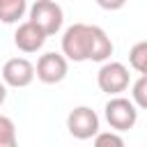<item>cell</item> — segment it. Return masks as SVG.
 <instances>
[{
    "mask_svg": "<svg viewBox=\"0 0 147 147\" xmlns=\"http://www.w3.org/2000/svg\"><path fill=\"white\" fill-rule=\"evenodd\" d=\"M92 51V25L74 23L62 34V55L71 62H87Z\"/></svg>",
    "mask_w": 147,
    "mask_h": 147,
    "instance_id": "obj_1",
    "label": "cell"
},
{
    "mask_svg": "<svg viewBox=\"0 0 147 147\" xmlns=\"http://www.w3.org/2000/svg\"><path fill=\"white\" fill-rule=\"evenodd\" d=\"M103 115H106V122L110 124V129H115V131H129L138 122V106L131 99L115 94L106 103Z\"/></svg>",
    "mask_w": 147,
    "mask_h": 147,
    "instance_id": "obj_2",
    "label": "cell"
},
{
    "mask_svg": "<svg viewBox=\"0 0 147 147\" xmlns=\"http://www.w3.org/2000/svg\"><path fill=\"white\" fill-rule=\"evenodd\" d=\"M30 21L34 25H39L46 32V37H51V34L60 32V28L64 23V11L55 0H37L30 7Z\"/></svg>",
    "mask_w": 147,
    "mask_h": 147,
    "instance_id": "obj_3",
    "label": "cell"
},
{
    "mask_svg": "<svg viewBox=\"0 0 147 147\" xmlns=\"http://www.w3.org/2000/svg\"><path fill=\"white\" fill-rule=\"evenodd\" d=\"M67 129L76 140H90L99 131V115L90 106H76L67 115Z\"/></svg>",
    "mask_w": 147,
    "mask_h": 147,
    "instance_id": "obj_4",
    "label": "cell"
},
{
    "mask_svg": "<svg viewBox=\"0 0 147 147\" xmlns=\"http://www.w3.org/2000/svg\"><path fill=\"white\" fill-rule=\"evenodd\" d=\"M96 85L101 92L115 96L122 94L129 87V69L122 62H103L99 74H96Z\"/></svg>",
    "mask_w": 147,
    "mask_h": 147,
    "instance_id": "obj_5",
    "label": "cell"
},
{
    "mask_svg": "<svg viewBox=\"0 0 147 147\" xmlns=\"http://www.w3.org/2000/svg\"><path fill=\"white\" fill-rule=\"evenodd\" d=\"M67 71H69V60L62 53H44L34 67V76L46 85L62 83L67 78Z\"/></svg>",
    "mask_w": 147,
    "mask_h": 147,
    "instance_id": "obj_6",
    "label": "cell"
},
{
    "mask_svg": "<svg viewBox=\"0 0 147 147\" xmlns=\"http://www.w3.org/2000/svg\"><path fill=\"white\" fill-rule=\"evenodd\" d=\"M2 80L7 87H28L34 80V64L28 57H11L2 67Z\"/></svg>",
    "mask_w": 147,
    "mask_h": 147,
    "instance_id": "obj_7",
    "label": "cell"
},
{
    "mask_svg": "<svg viewBox=\"0 0 147 147\" xmlns=\"http://www.w3.org/2000/svg\"><path fill=\"white\" fill-rule=\"evenodd\" d=\"M46 41V32L34 25L32 21H25V23H18L16 32H14V44L18 51L23 53H37Z\"/></svg>",
    "mask_w": 147,
    "mask_h": 147,
    "instance_id": "obj_8",
    "label": "cell"
},
{
    "mask_svg": "<svg viewBox=\"0 0 147 147\" xmlns=\"http://www.w3.org/2000/svg\"><path fill=\"white\" fill-rule=\"evenodd\" d=\"M113 55V41L108 37V32L99 25H92V51H90V60L92 62H106Z\"/></svg>",
    "mask_w": 147,
    "mask_h": 147,
    "instance_id": "obj_9",
    "label": "cell"
},
{
    "mask_svg": "<svg viewBox=\"0 0 147 147\" xmlns=\"http://www.w3.org/2000/svg\"><path fill=\"white\" fill-rule=\"evenodd\" d=\"M25 11H28L25 0H0V21L7 23V25L18 23Z\"/></svg>",
    "mask_w": 147,
    "mask_h": 147,
    "instance_id": "obj_10",
    "label": "cell"
},
{
    "mask_svg": "<svg viewBox=\"0 0 147 147\" xmlns=\"http://www.w3.org/2000/svg\"><path fill=\"white\" fill-rule=\"evenodd\" d=\"M129 64L138 74H147V41L133 44V48L129 51Z\"/></svg>",
    "mask_w": 147,
    "mask_h": 147,
    "instance_id": "obj_11",
    "label": "cell"
},
{
    "mask_svg": "<svg viewBox=\"0 0 147 147\" xmlns=\"http://www.w3.org/2000/svg\"><path fill=\"white\" fill-rule=\"evenodd\" d=\"M16 145V126L11 117L0 115V147H14Z\"/></svg>",
    "mask_w": 147,
    "mask_h": 147,
    "instance_id": "obj_12",
    "label": "cell"
},
{
    "mask_svg": "<svg viewBox=\"0 0 147 147\" xmlns=\"http://www.w3.org/2000/svg\"><path fill=\"white\" fill-rule=\"evenodd\" d=\"M131 101L138 108L147 110V74H140V78L133 83V87H131Z\"/></svg>",
    "mask_w": 147,
    "mask_h": 147,
    "instance_id": "obj_13",
    "label": "cell"
},
{
    "mask_svg": "<svg viewBox=\"0 0 147 147\" xmlns=\"http://www.w3.org/2000/svg\"><path fill=\"white\" fill-rule=\"evenodd\" d=\"M94 145L96 147H108V145H113V147H122L124 145V138L119 136V131H96V136H94Z\"/></svg>",
    "mask_w": 147,
    "mask_h": 147,
    "instance_id": "obj_14",
    "label": "cell"
},
{
    "mask_svg": "<svg viewBox=\"0 0 147 147\" xmlns=\"http://www.w3.org/2000/svg\"><path fill=\"white\" fill-rule=\"evenodd\" d=\"M94 2L106 11H117V9H122L126 5V0H94Z\"/></svg>",
    "mask_w": 147,
    "mask_h": 147,
    "instance_id": "obj_15",
    "label": "cell"
},
{
    "mask_svg": "<svg viewBox=\"0 0 147 147\" xmlns=\"http://www.w3.org/2000/svg\"><path fill=\"white\" fill-rule=\"evenodd\" d=\"M5 99H7V85H5V80H0V106L5 103Z\"/></svg>",
    "mask_w": 147,
    "mask_h": 147,
    "instance_id": "obj_16",
    "label": "cell"
}]
</instances>
